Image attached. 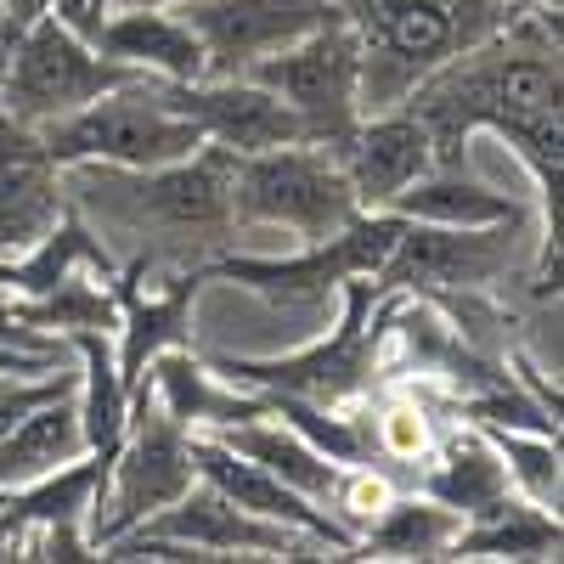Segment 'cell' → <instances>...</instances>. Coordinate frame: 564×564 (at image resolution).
Instances as JSON below:
<instances>
[{"mask_svg": "<svg viewBox=\"0 0 564 564\" xmlns=\"http://www.w3.org/2000/svg\"><path fill=\"white\" fill-rule=\"evenodd\" d=\"M0 119H7V108H0Z\"/></svg>", "mask_w": 564, "mask_h": 564, "instance_id": "obj_37", "label": "cell"}, {"mask_svg": "<svg viewBox=\"0 0 564 564\" xmlns=\"http://www.w3.org/2000/svg\"><path fill=\"white\" fill-rule=\"evenodd\" d=\"M356 215L361 204L339 159L327 148H311V141L249 153L231 170V220H238V231H282L289 243H316Z\"/></svg>", "mask_w": 564, "mask_h": 564, "instance_id": "obj_7", "label": "cell"}, {"mask_svg": "<svg viewBox=\"0 0 564 564\" xmlns=\"http://www.w3.org/2000/svg\"><path fill=\"white\" fill-rule=\"evenodd\" d=\"M74 350V367H79V390H74V406H79V430H85V446L90 452H113L124 423H130V384L119 372V356H113V334L102 327H79V334L63 339Z\"/></svg>", "mask_w": 564, "mask_h": 564, "instance_id": "obj_24", "label": "cell"}, {"mask_svg": "<svg viewBox=\"0 0 564 564\" xmlns=\"http://www.w3.org/2000/svg\"><path fill=\"white\" fill-rule=\"evenodd\" d=\"M457 513L423 491H395L372 520L361 525L350 558H446L452 536H457Z\"/></svg>", "mask_w": 564, "mask_h": 564, "instance_id": "obj_26", "label": "cell"}, {"mask_svg": "<svg viewBox=\"0 0 564 564\" xmlns=\"http://www.w3.org/2000/svg\"><path fill=\"white\" fill-rule=\"evenodd\" d=\"M85 430H79V406L74 395L68 401H52V406H40L29 412L18 430L0 435V491H12V486H29L40 475H52V468L85 457Z\"/></svg>", "mask_w": 564, "mask_h": 564, "instance_id": "obj_27", "label": "cell"}, {"mask_svg": "<svg viewBox=\"0 0 564 564\" xmlns=\"http://www.w3.org/2000/svg\"><path fill=\"white\" fill-rule=\"evenodd\" d=\"M193 463H198V480H204V486H215L220 497H231L238 508L260 513V520L289 525V531H305V536H316L322 547H334L339 558H350L356 536L334 520V513L316 508V502H305L300 491H289L276 475H265L260 463L238 457L231 446H220L215 435H193Z\"/></svg>", "mask_w": 564, "mask_h": 564, "instance_id": "obj_18", "label": "cell"}, {"mask_svg": "<svg viewBox=\"0 0 564 564\" xmlns=\"http://www.w3.org/2000/svg\"><path fill=\"white\" fill-rule=\"evenodd\" d=\"M367 423H372V452H379V463H406V468H423L435 452V417H430V401H423L417 390H390L367 395Z\"/></svg>", "mask_w": 564, "mask_h": 564, "instance_id": "obj_30", "label": "cell"}, {"mask_svg": "<svg viewBox=\"0 0 564 564\" xmlns=\"http://www.w3.org/2000/svg\"><path fill=\"white\" fill-rule=\"evenodd\" d=\"M231 159L226 148L186 153L159 170H102V164H74L63 170L68 204L108 238H141L135 254H153L164 265H204L209 254L238 243L231 220Z\"/></svg>", "mask_w": 564, "mask_h": 564, "instance_id": "obj_1", "label": "cell"}, {"mask_svg": "<svg viewBox=\"0 0 564 564\" xmlns=\"http://www.w3.org/2000/svg\"><path fill=\"white\" fill-rule=\"evenodd\" d=\"M249 79H260L271 97H282L300 119V135L311 148H327V153H345L350 130L361 124V34L350 18H334L311 29L305 40L282 45V52L260 57L249 68Z\"/></svg>", "mask_w": 564, "mask_h": 564, "instance_id": "obj_10", "label": "cell"}, {"mask_svg": "<svg viewBox=\"0 0 564 564\" xmlns=\"http://www.w3.org/2000/svg\"><path fill=\"white\" fill-rule=\"evenodd\" d=\"M40 141L63 170L102 164V170H159L204 148L198 124L186 119L164 79H130L108 97L85 102L52 124H40Z\"/></svg>", "mask_w": 564, "mask_h": 564, "instance_id": "obj_4", "label": "cell"}, {"mask_svg": "<svg viewBox=\"0 0 564 564\" xmlns=\"http://www.w3.org/2000/svg\"><path fill=\"white\" fill-rule=\"evenodd\" d=\"M0 345H7V350H34V356H68V345H63V339L34 334V327H23V322L12 316L7 289H0Z\"/></svg>", "mask_w": 564, "mask_h": 564, "instance_id": "obj_31", "label": "cell"}, {"mask_svg": "<svg viewBox=\"0 0 564 564\" xmlns=\"http://www.w3.org/2000/svg\"><path fill=\"white\" fill-rule=\"evenodd\" d=\"M475 430H486V441L497 446L502 475H508L513 491H520L525 502L558 508V497H564L558 435H542V430H502V423H475Z\"/></svg>", "mask_w": 564, "mask_h": 564, "instance_id": "obj_29", "label": "cell"}, {"mask_svg": "<svg viewBox=\"0 0 564 564\" xmlns=\"http://www.w3.org/2000/svg\"><path fill=\"white\" fill-rule=\"evenodd\" d=\"M204 265H164L153 254H130L113 276V305H119V327H113V356L124 384L135 390L141 372L153 356L193 345V311L204 294Z\"/></svg>", "mask_w": 564, "mask_h": 564, "instance_id": "obj_11", "label": "cell"}, {"mask_svg": "<svg viewBox=\"0 0 564 564\" xmlns=\"http://www.w3.org/2000/svg\"><path fill=\"white\" fill-rule=\"evenodd\" d=\"M135 531L193 547L198 564H215V558H339L334 547H322L316 536L289 531V525H276V520H260V513L238 508L231 497H220L204 480L193 491H181L170 508H159L153 520H141Z\"/></svg>", "mask_w": 564, "mask_h": 564, "instance_id": "obj_12", "label": "cell"}, {"mask_svg": "<svg viewBox=\"0 0 564 564\" xmlns=\"http://www.w3.org/2000/svg\"><path fill=\"white\" fill-rule=\"evenodd\" d=\"M0 12H7V34L18 40V34L34 29L40 18H52V0H0Z\"/></svg>", "mask_w": 564, "mask_h": 564, "instance_id": "obj_32", "label": "cell"}, {"mask_svg": "<svg viewBox=\"0 0 564 564\" xmlns=\"http://www.w3.org/2000/svg\"><path fill=\"white\" fill-rule=\"evenodd\" d=\"M339 316L327 334L289 356H215L226 379L265 395H289L311 406H356L384 384V305L390 294L372 276H350L334 294Z\"/></svg>", "mask_w": 564, "mask_h": 564, "instance_id": "obj_2", "label": "cell"}, {"mask_svg": "<svg viewBox=\"0 0 564 564\" xmlns=\"http://www.w3.org/2000/svg\"><path fill=\"white\" fill-rule=\"evenodd\" d=\"M148 79L113 57H102L79 29H68L63 18H40L34 29H23L7 57H0V108L18 124H52L85 102L108 97V90Z\"/></svg>", "mask_w": 564, "mask_h": 564, "instance_id": "obj_9", "label": "cell"}, {"mask_svg": "<svg viewBox=\"0 0 564 564\" xmlns=\"http://www.w3.org/2000/svg\"><path fill=\"white\" fill-rule=\"evenodd\" d=\"M90 45H97L102 57L148 74V79H164V85H193V79L209 74L198 29L175 7H113L97 23Z\"/></svg>", "mask_w": 564, "mask_h": 564, "instance_id": "obj_19", "label": "cell"}, {"mask_svg": "<svg viewBox=\"0 0 564 564\" xmlns=\"http://www.w3.org/2000/svg\"><path fill=\"white\" fill-rule=\"evenodd\" d=\"M558 508L525 502L520 491L497 497L491 508L468 513L457 525L446 558H558Z\"/></svg>", "mask_w": 564, "mask_h": 564, "instance_id": "obj_23", "label": "cell"}, {"mask_svg": "<svg viewBox=\"0 0 564 564\" xmlns=\"http://www.w3.org/2000/svg\"><path fill=\"white\" fill-rule=\"evenodd\" d=\"M68 209L63 164L45 153L34 124L0 119V254H18L45 238Z\"/></svg>", "mask_w": 564, "mask_h": 564, "instance_id": "obj_17", "label": "cell"}, {"mask_svg": "<svg viewBox=\"0 0 564 564\" xmlns=\"http://www.w3.org/2000/svg\"><path fill=\"white\" fill-rule=\"evenodd\" d=\"M327 7H339V12H345V18L356 23V18H361V12L372 7V0H327Z\"/></svg>", "mask_w": 564, "mask_h": 564, "instance_id": "obj_34", "label": "cell"}, {"mask_svg": "<svg viewBox=\"0 0 564 564\" xmlns=\"http://www.w3.org/2000/svg\"><path fill=\"white\" fill-rule=\"evenodd\" d=\"M141 384L153 390V401L181 423L186 435H220V430H231V423H249V417L271 412L265 390H249L238 379H226V372L215 361H204L193 345L153 356L148 372H141Z\"/></svg>", "mask_w": 564, "mask_h": 564, "instance_id": "obj_16", "label": "cell"}, {"mask_svg": "<svg viewBox=\"0 0 564 564\" xmlns=\"http://www.w3.org/2000/svg\"><path fill=\"white\" fill-rule=\"evenodd\" d=\"M198 486V463H193V435L153 401L148 384L130 390V423L108 457V480L102 497L90 508V542L97 553L135 531L141 520H153L159 508H170L181 491Z\"/></svg>", "mask_w": 564, "mask_h": 564, "instance_id": "obj_8", "label": "cell"}, {"mask_svg": "<svg viewBox=\"0 0 564 564\" xmlns=\"http://www.w3.org/2000/svg\"><path fill=\"white\" fill-rule=\"evenodd\" d=\"M390 215L401 220H423V226H502V220H531L508 193H491L486 181H475L468 170H430L417 175L406 193L390 204Z\"/></svg>", "mask_w": 564, "mask_h": 564, "instance_id": "obj_25", "label": "cell"}, {"mask_svg": "<svg viewBox=\"0 0 564 564\" xmlns=\"http://www.w3.org/2000/svg\"><path fill=\"white\" fill-rule=\"evenodd\" d=\"M536 265L531 220L502 226H423L401 220V238L379 265L384 294H497Z\"/></svg>", "mask_w": 564, "mask_h": 564, "instance_id": "obj_6", "label": "cell"}, {"mask_svg": "<svg viewBox=\"0 0 564 564\" xmlns=\"http://www.w3.org/2000/svg\"><path fill=\"white\" fill-rule=\"evenodd\" d=\"M339 170L361 209H390L417 175L435 170L430 130H423V119L412 108L361 113V124L350 130L345 153H339Z\"/></svg>", "mask_w": 564, "mask_h": 564, "instance_id": "obj_15", "label": "cell"}, {"mask_svg": "<svg viewBox=\"0 0 564 564\" xmlns=\"http://www.w3.org/2000/svg\"><path fill=\"white\" fill-rule=\"evenodd\" d=\"M497 7H502V12H513V18H520V12H558L564 0H497Z\"/></svg>", "mask_w": 564, "mask_h": 564, "instance_id": "obj_33", "label": "cell"}, {"mask_svg": "<svg viewBox=\"0 0 564 564\" xmlns=\"http://www.w3.org/2000/svg\"><path fill=\"white\" fill-rule=\"evenodd\" d=\"M170 102L198 124V135L209 148H226L231 159H249V153H271V148H289L300 135L294 108L271 97V90L249 74H231V79H193V85H164Z\"/></svg>", "mask_w": 564, "mask_h": 564, "instance_id": "obj_14", "label": "cell"}, {"mask_svg": "<svg viewBox=\"0 0 564 564\" xmlns=\"http://www.w3.org/2000/svg\"><path fill=\"white\" fill-rule=\"evenodd\" d=\"M12 316L23 327H34V334H52V339H68L79 327H102V334L119 327V305H113L108 276H90V271L63 276L57 289H45L34 300H12Z\"/></svg>", "mask_w": 564, "mask_h": 564, "instance_id": "obj_28", "label": "cell"}, {"mask_svg": "<svg viewBox=\"0 0 564 564\" xmlns=\"http://www.w3.org/2000/svg\"><path fill=\"white\" fill-rule=\"evenodd\" d=\"M215 441L231 446L238 457H249V463H260L265 475H276L282 486L300 491L316 508H327V497H334V486H339V463L327 452H316L294 423H282L276 412L249 417V423H231V430H220Z\"/></svg>", "mask_w": 564, "mask_h": 564, "instance_id": "obj_22", "label": "cell"}, {"mask_svg": "<svg viewBox=\"0 0 564 564\" xmlns=\"http://www.w3.org/2000/svg\"><path fill=\"white\" fill-rule=\"evenodd\" d=\"M401 238V215L390 209H361L339 231H327L316 243H294V254H238L220 249L204 260V276L238 282L243 294L265 300L271 311H311L322 300H334L350 276H379Z\"/></svg>", "mask_w": 564, "mask_h": 564, "instance_id": "obj_5", "label": "cell"}, {"mask_svg": "<svg viewBox=\"0 0 564 564\" xmlns=\"http://www.w3.org/2000/svg\"><path fill=\"white\" fill-rule=\"evenodd\" d=\"M7 45H12V34H7V12H0V57H7Z\"/></svg>", "mask_w": 564, "mask_h": 564, "instance_id": "obj_36", "label": "cell"}, {"mask_svg": "<svg viewBox=\"0 0 564 564\" xmlns=\"http://www.w3.org/2000/svg\"><path fill=\"white\" fill-rule=\"evenodd\" d=\"M113 7H186V0H113Z\"/></svg>", "mask_w": 564, "mask_h": 564, "instance_id": "obj_35", "label": "cell"}, {"mask_svg": "<svg viewBox=\"0 0 564 564\" xmlns=\"http://www.w3.org/2000/svg\"><path fill=\"white\" fill-rule=\"evenodd\" d=\"M417 491L446 502L457 520H468V513L491 508L497 497H508V475H502V457L497 446L486 441V430H475V423L457 417V430H446L430 452V463L417 468Z\"/></svg>", "mask_w": 564, "mask_h": 564, "instance_id": "obj_21", "label": "cell"}, {"mask_svg": "<svg viewBox=\"0 0 564 564\" xmlns=\"http://www.w3.org/2000/svg\"><path fill=\"white\" fill-rule=\"evenodd\" d=\"M513 12L497 0H372L356 18L361 34V113L406 108L423 74H435L446 57L491 40Z\"/></svg>", "mask_w": 564, "mask_h": 564, "instance_id": "obj_3", "label": "cell"}, {"mask_svg": "<svg viewBox=\"0 0 564 564\" xmlns=\"http://www.w3.org/2000/svg\"><path fill=\"white\" fill-rule=\"evenodd\" d=\"M74 271L113 276L119 260H113V249L102 243V231L68 204L63 220L45 231V238H34V243L18 249V254H0V289H7V300H34V294H45V289H57V282L74 276Z\"/></svg>", "mask_w": 564, "mask_h": 564, "instance_id": "obj_20", "label": "cell"}, {"mask_svg": "<svg viewBox=\"0 0 564 564\" xmlns=\"http://www.w3.org/2000/svg\"><path fill=\"white\" fill-rule=\"evenodd\" d=\"M175 12L198 29L204 57H209V79L249 74L260 57L305 40L322 23L345 18L339 7H327V0H186Z\"/></svg>", "mask_w": 564, "mask_h": 564, "instance_id": "obj_13", "label": "cell"}]
</instances>
